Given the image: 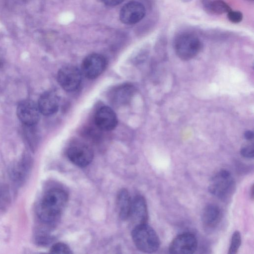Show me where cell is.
<instances>
[{
  "mask_svg": "<svg viewBox=\"0 0 254 254\" xmlns=\"http://www.w3.org/2000/svg\"><path fill=\"white\" fill-rule=\"evenodd\" d=\"M244 137L247 140H251L254 137V133L251 130H247L244 133Z\"/></svg>",
  "mask_w": 254,
  "mask_h": 254,
  "instance_id": "27",
  "label": "cell"
},
{
  "mask_svg": "<svg viewBox=\"0 0 254 254\" xmlns=\"http://www.w3.org/2000/svg\"><path fill=\"white\" fill-rule=\"evenodd\" d=\"M197 240L191 233L186 232L177 236L171 242L169 248L170 254H191L197 248Z\"/></svg>",
  "mask_w": 254,
  "mask_h": 254,
  "instance_id": "7",
  "label": "cell"
},
{
  "mask_svg": "<svg viewBox=\"0 0 254 254\" xmlns=\"http://www.w3.org/2000/svg\"><path fill=\"white\" fill-rule=\"evenodd\" d=\"M59 104V97L56 92L49 90L40 96L37 105L41 114L48 116L57 112Z\"/></svg>",
  "mask_w": 254,
  "mask_h": 254,
  "instance_id": "13",
  "label": "cell"
},
{
  "mask_svg": "<svg viewBox=\"0 0 254 254\" xmlns=\"http://www.w3.org/2000/svg\"><path fill=\"white\" fill-rule=\"evenodd\" d=\"M80 71L76 66L71 65L61 67L57 74V80L60 86L68 92L76 90L79 87L82 80Z\"/></svg>",
  "mask_w": 254,
  "mask_h": 254,
  "instance_id": "5",
  "label": "cell"
},
{
  "mask_svg": "<svg viewBox=\"0 0 254 254\" xmlns=\"http://www.w3.org/2000/svg\"><path fill=\"white\" fill-rule=\"evenodd\" d=\"M10 193L5 187H0V208H4L10 203Z\"/></svg>",
  "mask_w": 254,
  "mask_h": 254,
  "instance_id": "21",
  "label": "cell"
},
{
  "mask_svg": "<svg viewBox=\"0 0 254 254\" xmlns=\"http://www.w3.org/2000/svg\"><path fill=\"white\" fill-rule=\"evenodd\" d=\"M131 236L136 248L142 252L154 253L160 247V241L158 236L147 223L134 226Z\"/></svg>",
  "mask_w": 254,
  "mask_h": 254,
  "instance_id": "2",
  "label": "cell"
},
{
  "mask_svg": "<svg viewBox=\"0 0 254 254\" xmlns=\"http://www.w3.org/2000/svg\"><path fill=\"white\" fill-rule=\"evenodd\" d=\"M128 218L134 226L147 222V207L146 200L142 196L137 195L131 200Z\"/></svg>",
  "mask_w": 254,
  "mask_h": 254,
  "instance_id": "11",
  "label": "cell"
},
{
  "mask_svg": "<svg viewBox=\"0 0 254 254\" xmlns=\"http://www.w3.org/2000/svg\"><path fill=\"white\" fill-rule=\"evenodd\" d=\"M134 89V87L129 84H121L111 90L109 93V99L116 106L125 105L131 99Z\"/></svg>",
  "mask_w": 254,
  "mask_h": 254,
  "instance_id": "14",
  "label": "cell"
},
{
  "mask_svg": "<svg viewBox=\"0 0 254 254\" xmlns=\"http://www.w3.org/2000/svg\"><path fill=\"white\" fill-rule=\"evenodd\" d=\"M94 120L96 126L103 131L114 129L118 123L116 113L108 106L100 108L95 114Z\"/></svg>",
  "mask_w": 254,
  "mask_h": 254,
  "instance_id": "12",
  "label": "cell"
},
{
  "mask_svg": "<svg viewBox=\"0 0 254 254\" xmlns=\"http://www.w3.org/2000/svg\"><path fill=\"white\" fill-rule=\"evenodd\" d=\"M145 14V7L142 3L131 1L122 7L120 12V19L124 24L132 25L141 20Z\"/></svg>",
  "mask_w": 254,
  "mask_h": 254,
  "instance_id": "10",
  "label": "cell"
},
{
  "mask_svg": "<svg viewBox=\"0 0 254 254\" xmlns=\"http://www.w3.org/2000/svg\"><path fill=\"white\" fill-rule=\"evenodd\" d=\"M101 1L107 5L114 6L122 3L124 0H101Z\"/></svg>",
  "mask_w": 254,
  "mask_h": 254,
  "instance_id": "26",
  "label": "cell"
},
{
  "mask_svg": "<svg viewBox=\"0 0 254 254\" xmlns=\"http://www.w3.org/2000/svg\"><path fill=\"white\" fill-rule=\"evenodd\" d=\"M235 182L231 173L222 169L217 172L210 179L208 190L210 193L222 200H227L232 195Z\"/></svg>",
  "mask_w": 254,
  "mask_h": 254,
  "instance_id": "3",
  "label": "cell"
},
{
  "mask_svg": "<svg viewBox=\"0 0 254 254\" xmlns=\"http://www.w3.org/2000/svg\"><path fill=\"white\" fill-rule=\"evenodd\" d=\"M174 48L177 55L183 60H189L201 51L202 43L194 34L183 33L178 35L174 41Z\"/></svg>",
  "mask_w": 254,
  "mask_h": 254,
  "instance_id": "4",
  "label": "cell"
},
{
  "mask_svg": "<svg viewBox=\"0 0 254 254\" xmlns=\"http://www.w3.org/2000/svg\"><path fill=\"white\" fill-rule=\"evenodd\" d=\"M241 244V234L238 231H236L232 236L231 245L228 251L229 254H235L237 253Z\"/></svg>",
  "mask_w": 254,
  "mask_h": 254,
  "instance_id": "19",
  "label": "cell"
},
{
  "mask_svg": "<svg viewBox=\"0 0 254 254\" xmlns=\"http://www.w3.org/2000/svg\"><path fill=\"white\" fill-rule=\"evenodd\" d=\"M3 65V61L1 56H0V70L2 67Z\"/></svg>",
  "mask_w": 254,
  "mask_h": 254,
  "instance_id": "28",
  "label": "cell"
},
{
  "mask_svg": "<svg viewBox=\"0 0 254 254\" xmlns=\"http://www.w3.org/2000/svg\"><path fill=\"white\" fill-rule=\"evenodd\" d=\"M107 64L104 56L97 53L91 54L86 56L82 63V72L87 78L94 79L103 73Z\"/></svg>",
  "mask_w": 254,
  "mask_h": 254,
  "instance_id": "6",
  "label": "cell"
},
{
  "mask_svg": "<svg viewBox=\"0 0 254 254\" xmlns=\"http://www.w3.org/2000/svg\"><path fill=\"white\" fill-rule=\"evenodd\" d=\"M67 200V194L64 190L56 188L49 190L44 194L38 205V215L45 223L55 222L64 208Z\"/></svg>",
  "mask_w": 254,
  "mask_h": 254,
  "instance_id": "1",
  "label": "cell"
},
{
  "mask_svg": "<svg viewBox=\"0 0 254 254\" xmlns=\"http://www.w3.org/2000/svg\"><path fill=\"white\" fill-rule=\"evenodd\" d=\"M182 1L184 2H189L191 1L192 0H181Z\"/></svg>",
  "mask_w": 254,
  "mask_h": 254,
  "instance_id": "29",
  "label": "cell"
},
{
  "mask_svg": "<svg viewBox=\"0 0 254 254\" xmlns=\"http://www.w3.org/2000/svg\"><path fill=\"white\" fill-rule=\"evenodd\" d=\"M24 0V1H27V0Z\"/></svg>",
  "mask_w": 254,
  "mask_h": 254,
  "instance_id": "30",
  "label": "cell"
},
{
  "mask_svg": "<svg viewBox=\"0 0 254 254\" xmlns=\"http://www.w3.org/2000/svg\"><path fill=\"white\" fill-rule=\"evenodd\" d=\"M52 254H72L69 247L64 243H57L52 246L50 249Z\"/></svg>",
  "mask_w": 254,
  "mask_h": 254,
  "instance_id": "20",
  "label": "cell"
},
{
  "mask_svg": "<svg viewBox=\"0 0 254 254\" xmlns=\"http://www.w3.org/2000/svg\"><path fill=\"white\" fill-rule=\"evenodd\" d=\"M231 10L230 6L222 0H214L211 2V14H222Z\"/></svg>",
  "mask_w": 254,
  "mask_h": 254,
  "instance_id": "18",
  "label": "cell"
},
{
  "mask_svg": "<svg viewBox=\"0 0 254 254\" xmlns=\"http://www.w3.org/2000/svg\"><path fill=\"white\" fill-rule=\"evenodd\" d=\"M241 154L244 157L252 158L254 157V149L253 145H246L241 149Z\"/></svg>",
  "mask_w": 254,
  "mask_h": 254,
  "instance_id": "23",
  "label": "cell"
},
{
  "mask_svg": "<svg viewBox=\"0 0 254 254\" xmlns=\"http://www.w3.org/2000/svg\"><path fill=\"white\" fill-rule=\"evenodd\" d=\"M19 120L27 127H33L36 125L40 118V112L38 105L29 99L20 102L16 110Z\"/></svg>",
  "mask_w": 254,
  "mask_h": 254,
  "instance_id": "9",
  "label": "cell"
},
{
  "mask_svg": "<svg viewBox=\"0 0 254 254\" xmlns=\"http://www.w3.org/2000/svg\"><path fill=\"white\" fill-rule=\"evenodd\" d=\"M227 17L230 22L233 23H239L242 21L243 14L240 11L231 9L227 13Z\"/></svg>",
  "mask_w": 254,
  "mask_h": 254,
  "instance_id": "22",
  "label": "cell"
},
{
  "mask_svg": "<svg viewBox=\"0 0 254 254\" xmlns=\"http://www.w3.org/2000/svg\"><path fill=\"white\" fill-rule=\"evenodd\" d=\"M201 5L204 10L207 13L211 14V0H200Z\"/></svg>",
  "mask_w": 254,
  "mask_h": 254,
  "instance_id": "25",
  "label": "cell"
},
{
  "mask_svg": "<svg viewBox=\"0 0 254 254\" xmlns=\"http://www.w3.org/2000/svg\"><path fill=\"white\" fill-rule=\"evenodd\" d=\"M67 156L69 160L75 165L80 167L88 166L93 159L92 149L83 143H74L67 149Z\"/></svg>",
  "mask_w": 254,
  "mask_h": 254,
  "instance_id": "8",
  "label": "cell"
},
{
  "mask_svg": "<svg viewBox=\"0 0 254 254\" xmlns=\"http://www.w3.org/2000/svg\"><path fill=\"white\" fill-rule=\"evenodd\" d=\"M117 206L120 217L122 220L128 218L131 199L126 189H122L118 193L117 198Z\"/></svg>",
  "mask_w": 254,
  "mask_h": 254,
  "instance_id": "17",
  "label": "cell"
},
{
  "mask_svg": "<svg viewBox=\"0 0 254 254\" xmlns=\"http://www.w3.org/2000/svg\"><path fill=\"white\" fill-rule=\"evenodd\" d=\"M37 243L42 246H45L50 243L51 241V238L47 236H41L37 239Z\"/></svg>",
  "mask_w": 254,
  "mask_h": 254,
  "instance_id": "24",
  "label": "cell"
},
{
  "mask_svg": "<svg viewBox=\"0 0 254 254\" xmlns=\"http://www.w3.org/2000/svg\"><path fill=\"white\" fill-rule=\"evenodd\" d=\"M30 157L25 155L20 161L17 162L11 169V175L15 181L22 182L28 173L31 166Z\"/></svg>",
  "mask_w": 254,
  "mask_h": 254,
  "instance_id": "16",
  "label": "cell"
},
{
  "mask_svg": "<svg viewBox=\"0 0 254 254\" xmlns=\"http://www.w3.org/2000/svg\"><path fill=\"white\" fill-rule=\"evenodd\" d=\"M222 213L219 207L214 204L207 205L202 211L201 222L206 230L214 229L221 219Z\"/></svg>",
  "mask_w": 254,
  "mask_h": 254,
  "instance_id": "15",
  "label": "cell"
}]
</instances>
